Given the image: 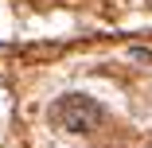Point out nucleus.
Masks as SVG:
<instances>
[{
  "label": "nucleus",
  "instance_id": "1",
  "mask_svg": "<svg viewBox=\"0 0 152 148\" xmlns=\"http://www.w3.org/2000/svg\"><path fill=\"white\" fill-rule=\"evenodd\" d=\"M55 117H58V125H63V129L86 133V129L102 117V109L90 101V98H82V94H70V98H63V101L55 105Z\"/></svg>",
  "mask_w": 152,
  "mask_h": 148
}]
</instances>
